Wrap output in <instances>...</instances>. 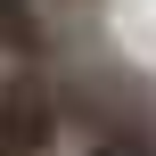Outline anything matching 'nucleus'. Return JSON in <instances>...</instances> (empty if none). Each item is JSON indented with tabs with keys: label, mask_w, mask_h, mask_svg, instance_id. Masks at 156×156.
<instances>
[{
	"label": "nucleus",
	"mask_w": 156,
	"mask_h": 156,
	"mask_svg": "<svg viewBox=\"0 0 156 156\" xmlns=\"http://www.w3.org/2000/svg\"><path fill=\"white\" fill-rule=\"evenodd\" d=\"M41 58H66L58 8L49 0H0V66H41Z\"/></svg>",
	"instance_id": "f03ea898"
},
{
	"label": "nucleus",
	"mask_w": 156,
	"mask_h": 156,
	"mask_svg": "<svg viewBox=\"0 0 156 156\" xmlns=\"http://www.w3.org/2000/svg\"><path fill=\"white\" fill-rule=\"evenodd\" d=\"M49 8H58V16H82V8H99V0H49Z\"/></svg>",
	"instance_id": "7ed1b4c3"
},
{
	"label": "nucleus",
	"mask_w": 156,
	"mask_h": 156,
	"mask_svg": "<svg viewBox=\"0 0 156 156\" xmlns=\"http://www.w3.org/2000/svg\"><path fill=\"white\" fill-rule=\"evenodd\" d=\"M74 140V58L0 66V156H66Z\"/></svg>",
	"instance_id": "f257e3e1"
}]
</instances>
